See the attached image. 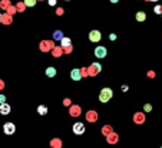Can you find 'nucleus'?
I'll list each match as a JSON object with an SVG mask.
<instances>
[{"label": "nucleus", "mask_w": 162, "mask_h": 148, "mask_svg": "<svg viewBox=\"0 0 162 148\" xmlns=\"http://www.w3.org/2000/svg\"><path fill=\"white\" fill-rule=\"evenodd\" d=\"M112 95H114V92H112L111 88H103L100 91V94H99V101L105 104V102H108L109 99L112 98Z\"/></svg>", "instance_id": "obj_1"}, {"label": "nucleus", "mask_w": 162, "mask_h": 148, "mask_svg": "<svg viewBox=\"0 0 162 148\" xmlns=\"http://www.w3.org/2000/svg\"><path fill=\"white\" fill-rule=\"evenodd\" d=\"M3 131H4L6 135H12V134H15V131H16V127H15V124H12V122H6L4 127H3Z\"/></svg>", "instance_id": "obj_2"}, {"label": "nucleus", "mask_w": 162, "mask_h": 148, "mask_svg": "<svg viewBox=\"0 0 162 148\" xmlns=\"http://www.w3.org/2000/svg\"><path fill=\"white\" fill-rule=\"evenodd\" d=\"M100 32L99 30H92V32L89 33V40L90 42H93V43H96V42H99L100 40Z\"/></svg>", "instance_id": "obj_3"}, {"label": "nucleus", "mask_w": 162, "mask_h": 148, "mask_svg": "<svg viewBox=\"0 0 162 148\" xmlns=\"http://www.w3.org/2000/svg\"><path fill=\"white\" fill-rule=\"evenodd\" d=\"M73 132H75L76 135H82V134L85 132V125H83L82 122H76V124L73 125Z\"/></svg>", "instance_id": "obj_4"}, {"label": "nucleus", "mask_w": 162, "mask_h": 148, "mask_svg": "<svg viewBox=\"0 0 162 148\" xmlns=\"http://www.w3.org/2000/svg\"><path fill=\"white\" fill-rule=\"evenodd\" d=\"M95 56L96 58H105L106 56V48H103V46H97L96 49H95Z\"/></svg>", "instance_id": "obj_5"}, {"label": "nucleus", "mask_w": 162, "mask_h": 148, "mask_svg": "<svg viewBox=\"0 0 162 148\" xmlns=\"http://www.w3.org/2000/svg\"><path fill=\"white\" fill-rule=\"evenodd\" d=\"M9 112H10V105L6 104V102H4V104H0V114H1V115H7Z\"/></svg>", "instance_id": "obj_6"}, {"label": "nucleus", "mask_w": 162, "mask_h": 148, "mask_svg": "<svg viewBox=\"0 0 162 148\" xmlns=\"http://www.w3.org/2000/svg\"><path fill=\"white\" fill-rule=\"evenodd\" d=\"M70 76H72V79H73V81H81V78H82L81 69H73V70H72V73H70Z\"/></svg>", "instance_id": "obj_7"}, {"label": "nucleus", "mask_w": 162, "mask_h": 148, "mask_svg": "<svg viewBox=\"0 0 162 148\" xmlns=\"http://www.w3.org/2000/svg\"><path fill=\"white\" fill-rule=\"evenodd\" d=\"M55 75H56V69H55L53 66L46 68V76H48V78H53Z\"/></svg>", "instance_id": "obj_8"}, {"label": "nucleus", "mask_w": 162, "mask_h": 148, "mask_svg": "<svg viewBox=\"0 0 162 148\" xmlns=\"http://www.w3.org/2000/svg\"><path fill=\"white\" fill-rule=\"evenodd\" d=\"M86 118H88V121H89V122H95V121H96V118H97V115H96V112H95V111H90V112H88Z\"/></svg>", "instance_id": "obj_9"}, {"label": "nucleus", "mask_w": 162, "mask_h": 148, "mask_svg": "<svg viewBox=\"0 0 162 148\" xmlns=\"http://www.w3.org/2000/svg\"><path fill=\"white\" fill-rule=\"evenodd\" d=\"M53 39L58 40V42H60V40L63 39V33H62V30H56V32L53 33Z\"/></svg>", "instance_id": "obj_10"}, {"label": "nucleus", "mask_w": 162, "mask_h": 148, "mask_svg": "<svg viewBox=\"0 0 162 148\" xmlns=\"http://www.w3.org/2000/svg\"><path fill=\"white\" fill-rule=\"evenodd\" d=\"M145 19H146L145 12H138V13H136V20H138V22H144Z\"/></svg>", "instance_id": "obj_11"}, {"label": "nucleus", "mask_w": 162, "mask_h": 148, "mask_svg": "<svg viewBox=\"0 0 162 148\" xmlns=\"http://www.w3.org/2000/svg\"><path fill=\"white\" fill-rule=\"evenodd\" d=\"M37 112H39L40 115H46V114H48V108H46L45 105H40V106L37 108Z\"/></svg>", "instance_id": "obj_12"}, {"label": "nucleus", "mask_w": 162, "mask_h": 148, "mask_svg": "<svg viewBox=\"0 0 162 148\" xmlns=\"http://www.w3.org/2000/svg\"><path fill=\"white\" fill-rule=\"evenodd\" d=\"M133 119H135L136 124H142L144 122V115L142 114H136V115L133 116Z\"/></svg>", "instance_id": "obj_13"}, {"label": "nucleus", "mask_w": 162, "mask_h": 148, "mask_svg": "<svg viewBox=\"0 0 162 148\" xmlns=\"http://www.w3.org/2000/svg\"><path fill=\"white\" fill-rule=\"evenodd\" d=\"M70 114H72L73 116L79 115V114H81V108H79V106H72V111H70Z\"/></svg>", "instance_id": "obj_14"}, {"label": "nucleus", "mask_w": 162, "mask_h": 148, "mask_svg": "<svg viewBox=\"0 0 162 148\" xmlns=\"http://www.w3.org/2000/svg\"><path fill=\"white\" fill-rule=\"evenodd\" d=\"M60 42H62V46H65V48L70 46V39H69V37H63Z\"/></svg>", "instance_id": "obj_15"}, {"label": "nucleus", "mask_w": 162, "mask_h": 148, "mask_svg": "<svg viewBox=\"0 0 162 148\" xmlns=\"http://www.w3.org/2000/svg\"><path fill=\"white\" fill-rule=\"evenodd\" d=\"M25 4L26 6H29V7H32L36 4V0H25Z\"/></svg>", "instance_id": "obj_16"}, {"label": "nucleus", "mask_w": 162, "mask_h": 148, "mask_svg": "<svg viewBox=\"0 0 162 148\" xmlns=\"http://www.w3.org/2000/svg\"><path fill=\"white\" fill-rule=\"evenodd\" d=\"M118 141V135L116 134H114L112 137H109V142H116Z\"/></svg>", "instance_id": "obj_17"}, {"label": "nucleus", "mask_w": 162, "mask_h": 148, "mask_svg": "<svg viewBox=\"0 0 162 148\" xmlns=\"http://www.w3.org/2000/svg\"><path fill=\"white\" fill-rule=\"evenodd\" d=\"M53 148H60V141L58 140V141H53V145H52Z\"/></svg>", "instance_id": "obj_18"}, {"label": "nucleus", "mask_w": 162, "mask_h": 148, "mask_svg": "<svg viewBox=\"0 0 162 148\" xmlns=\"http://www.w3.org/2000/svg\"><path fill=\"white\" fill-rule=\"evenodd\" d=\"M144 109H145L146 112H151V111H152V106H151L149 104H146L145 106H144Z\"/></svg>", "instance_id": "obj_19"}, {"label": "nucleus", "mask_w": 162, "mask_h": 148, "mask_svg": "<svg viewBox=\"0 0 162 148\" xmlns=\"http://www.w3.org/2000/svg\"><path fill=\"white\" fill-rule=\"evenodd\" d=\"M154 12H155L156 15H159V13H161V6H155V9H154Z\"/></svg>", "instance_id": "obj_20"}, {"label": "nucleus", "mask_w": 162, "mask_h": 148, "mask_svg": "<svg viewBox=\"0 0 162 148\" xmlns=\"http://www.w3.org/2000/svg\"><path fill=\"white\" fill-rule=\"evenodd\" d=\"M6 102V97L4 95H0V104H4Z\"/></svg>", "instance_id": "obj_21"}, {"label": "nucleus", "mask_w": 162, "mask_h": 148, "mask_svg": "<svg viewBox=\"0 0 162 148\" xmlns=\"http://www.w3.org/2000/svg\"><path fill=\"white\" fill-rule=\"evenodd\" d=\"M53 55H55V56H60L62 53H60V50L59 49H55V53H53Z\"/></svg>", "instance_id": "obj_22"}, {"label": "nucleus", "mask_w": 162, "mask_h": 148, "mask_svg": "<svg viewBox=\"0 0 162 148\" xmlns=\"http://www.w3.org/2000/svg\"><path fill=\"white\" fill-rule=\"evenodd\" d=\"M49 4H52V6H55V4H56V0H49Z\"/></svg>", "instance_id": "obj_23"}, {"label": "nucleus", "mask_w": 162, "mask_h": 148, "mask_svg": "<svg viewBox=\"0 0 162 148\" xmlns=\"http://www.w3.org/2000/svg\"><path fill=\"white\" fill-rule=\"evenodd\" d=\"M109 37H111V40H115V39H116V35H114V33H112Z\"/></svg>", "instance_id": "obj_24"}, {"label": "nucleus", "mask_w": 162, "mask_h": 148, "mask_svg": "<svg viewBox=\"0 0 162 148\" xmlns=\"http://www.w3.org/2000/svg\"><path fill=\"white\" fill-rule=\"evenodd\" d=\"M111 1H112V3H118L119 0H111Z\"/></svg>", "instance_id": "obj_25"}, {"label": "nucleus", "mask_w": 162, "mask_h": 148, "mask_svg": "<svg viewBox=\"0 0 162 148\" xmlns=\"http://www.w3.org/2000/svg\"><path fill=\"white\" fill-rule=\"evenodd\" d=\"M152 1H158V0H152Z\"/></svg>", "instance_id": "obj_26"}]
</instances>
